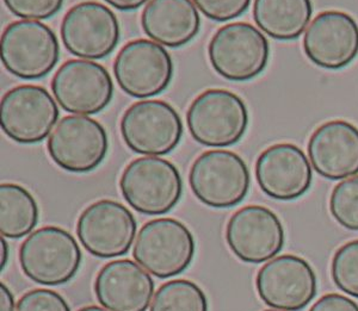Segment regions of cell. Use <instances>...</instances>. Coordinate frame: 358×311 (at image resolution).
<instances>
[{
	"label": "cell",
	"mask_w": 358,
	"mask_h": 311,
	"mask_svg": "<svg viewBox=\"0 0 358 311\" xmlns=\"http://www.w3.org/2000/svg\"><path fill=\"white\" fill-rule=\"evenodd\" d=\"M18 259L22 271L34 283L60 287L77 275L83 254L73 235L60 226H47L25 238Z\"/></svg>",
	"instance_id": "6da1fadb"
},
{
	"label": "cell",
	"mask_w": 358,
	"mask_h": 311,
	"mask_svg": "<svg viewBox=\"0 0 358 311\" xmlns=\"http://www.w3.org/2000/svg\"><path fill=\"white\" fill-rule=\"evenodd\" d=\"M123 198L140 214L158 216L175 209L183 194V179L171 161L143 157L129 162L120 178Z\"/></svg>",
	"instance_id": "7a4b0ae2"
},
{
	"label": "cell",
	"mask_w": 358,
	"mask_h": 311,
	"mask_svg": "<svg viewBox=\"0 0 358 311\" xmlns=\"http://www.w3.org/2000/svg\"><path fill=\"white\" fill-rule=\"evenodd\" d=\"M245 101L228 89H209L192 101L187 111L192 138L202 146L224 148L236 145L248 126Z\"/></svg>",
	"instance_id": "3957f363"
},
{
	"label": "cell",
	"mask_w": 358,
	"mask_h": 311,
	"mask_svg": "<svg viewBox=\"0 0 358 311\" xmlns=\"http://www.w3.org/2000/svg\"><path fill=\"white\" fill-rule=\"evenodd\" d=\"M196 253L195 236L183 222L155 219L143 224L133 248L135 261L159 279L182 275Z\"/></svg>",
	"instance_id": "277c9868"
},
{
	"label": "cell",
	"mask_w": 358,
	"mask_h": 311,
	"mask_svg": "<svg viewBox=\"0 0 358 311\" xmlns=\"http://www.w3.org/2000/svg\"><path fill=\"white\" fill-rule=\"evenodd\" d=\"M0 57L8 73L23 80H38L53 72L60 59V45L48 25L16 20L1 34Z\"/></svg>",
	"instance_id": "5b68a950"
},
{
	"label": "cell",
	"mask_w": 358,
	"mask_h": 311,
	"mask_svg": "<svg viewBox=\"0 0 358 311\" xmlns=\"http://www.w3.org/2000/svg\"><path fill=\"white\" fill-rule=\"evenodd\" d=\"M192 194L213 209L241 204L251 187V174L241 155L231 150H208L196 159L189 172Z\"/></svg>",
	"instance_id": "8992f818"
},
{
	"label": "cell",
	"mask_w": 358,
	"mask_h": 311,
	"mask_svg": "<svg viewBox=\"0 0 358 311\" xmlns=\"http://www.w3.org/2000/svg\"><path fill=\"white\" fill-rule=\"evenodd\" d=\"M216 73L233 82H246L263 73L270 57L266 37L255 25L236 22L221 27L208 45Z\"/></svg>",
	"instance_id": "52a82bcc"
},
{
	"label": "cell",
	"mask_w": 358,
	"mask_h": 311,
	"mask_svg": "<svg viewBox=\"0 0 358 311\" xmlns=\"http://www.w3.org/2000/svg\"><path fill=\"white\" fill-rule=\"evenodd\" d=\"M120 130L127 147L134 153L162 157L178 147L184 128L178 111L171 104L145 99L124 111Z\"/></svg>",
	"instance_id": "ba28073f"
},
{
	"label": "cell",
	"mask_w": 358,
	"mask_h": 311,
	"mask_svg": "<svg viewBox=\"0 0 358 311\" xmlns=\"http://www.w3.org/2000/svg\"><path fill=\"white\" fill-rule=\"evenodd\" d=\"M60 117L50 93L38 85L8 89L0 101V126L10 140L21 145L45 141Z\"/></svg>",
	"instance_id": "9c48e42d"
},
{
	"label": "cell",
	"mask_w": 358,
	"mask_h": 311,
	"mask_svg": "<svg viewBox=\"0 0 358 311\" xmlns=\"http://www.w3.org/2000/svg\"><path fill=\"white\" fill-rule=\"evenodd\" d=\"M54 164L69 173H90L98 168L109 152L106 128L89 116L62 118L47 143Z\"/></svg>",
	"instance_id": "30bf717a"
},
{
	"label": "cell",
	"mask_w": 358,
	"mask_h": 311,
	"mask_svg": "<svg viewBox=\"0 0 358 311\" xmlns=\"http://www.w3.org/2000/svg\"><path fill=\"white\" fill-rule=\"evenodd\" d=\"M114 74L120 89L138 99L155 97L171 84L173 61L166 49L155 41H131L118 52Z\"/></svg>",
	"instance_id": "8fae6325"
},
{
	"label": "cell",
	"mask_w": 358,
	"mask_h": 311,
	"mask_svg": "<svg viewBox=\"0 0 358 311\" xmlns=\"http://www.w3.org/2000/svg\"><path fill=\"white\" fill-rule=\"evenodd\" d=\"M138 223L122 203L101 199L83 211L77 235L90 254L99 259L120 258L131 251Z\"/></svg>",
	"instance_id": "7c38bea8"
},
{
	"label": "cell",
	"mask_w": 358,
	"mask_h": 311,
	"mask_svg": "<svg viewBox=\"0 0 358 311\" xmlns=\"http://www.w3.org/2000/svg\"><path fill=\"white\" fill-rule=\"evenodd\" d=\"M60 34L66 50L85 60L109 57L121 37L117 17L98 1H83L69 8L62 18Z\"/></svg>",
	"instance_id": "4fadbf2b"
},
{
	"label": "cell",
	"mask_w": 358,
	"mask_h": 311,
	"mask_svg": "<svg viewBox=\"0 0 358 311\" xmlns=\"http://www.w3.org/2000/svg\"><path fill=\"white\" fill-rule=\"evenodd\" d=\"M52 92L66 113L90 116L102 113L110 104L114 82L101 64L72 59L54 74Z\"/></svg>",
	"instance_id": "5bb4252c"
},
{
	"label": "cell",
	"mask_w": 358,
	"mask_h": 311,
	"mask_svg": "<svg viewBox=\"0 0 358 311\" xmlns=\"http://www.w3.org/2000/svg\"><path fill=\"white\" fill-rule=\"evenodd\" d=\"M256 289L259 298L268 307L300 311L317 296V275L310 263L301 256L280 255L259 270Z\"/></svg>",
	"instance_id": "9a60e30c"
},
{
	"label": "cell",
	"mask_w": 358,
	"mask_h": 311,
	"mask_svg": "<svg viewBox=\"0 0 358 311\" xmlns=\"http://www.w3.org/2000/svg\"><path fill=\"white\" fill-rule=\"evenodd\" d=\"M226 243L241 261L263 263L281 253L285 243V228L268 208L244 206L228 221Z\"/></svg>",
	"instance_id": "2e32d148"
},
{
	"label": "cell",
	"mask_w": 358,
	"mask_h": 311,
	"mask_svg": "<svg viewBox=\"0 0 358 311\" xmlns=\"http://www.w3.org/2000/svg\"><path fill=\"white\" fill-rule=\"evenodd\" d=\"M255 173L261 190L282 202L300 198L313 182L308 158L293 143H276L263 150L257 159Z\"/></svg>",
	"instance_id": "e0dca14e"
},
{
	"label": "cell",
	"mask_w": 358,
	"mask_h": 311,
	"mask_svg": "<svg viewBox=\"0 0 358 311\" xmlns=\"http://www.w3.org/2000/svg\"><path fill=\"white\" fill-rule=\"evenodd\" d=\"M303 50L322 68H344L358 55L357 22L343 11L319 13L306 31Z\"/></svg>",
	"instance_id": "ac0fdd59"
},
{
	"label": "cell",
	"mask_w": 358,
	"mask_h": 311,
	"mask_svg": "<svg viewBox=\"0 0 358 311\" xmlns=\"http://www.w3.org/2000/svg\"><path fill=\"white\" fill-rule=\"evenodd\" d=\"M94 290L99 304L109 311H147L155 296V280L141 265L120 259L99 270Z\"/></svg>",
	"instance_id": "d6986e66"
},
{
	"label": "cell",
	"mask_w": 358,
	"mask_h": 311,
	"mask_svg": "<svg viewBox=\"0 0 358 311\" xmlns=\"http://www.w3.org/2000/svg\"><path fill=\"white\" fill-rule=\"evenodd\" d=\"M308 157L322 178L342 180L358 173V128L334 120L317 126L308 141Z\"/></svg>",
	"instance_id": "ffe728a7"
},
{
	"label": "cell",
	"mask_w": 358,
	"mask_h": 311,
	"mask_svg": "<svg viewBox=\"0 0 358 311\" xmlns=\"http://www.w3.org/2000/svg\"><path fill=\"white\" fill-rule=\"evenodd\" d=\"M141 27L159 45L180 48L200 33L201 17L192 0H150L141 15Z\"/></svg>",
	"instance_id": "44dd1931"
},
{
	"label": "cell",
	"mask_w": 358,
	"mask_h": 311,
	"mask_svg": "<svg viewBox=\"0 0 358 311\" xmlns=\"http://www.w3.org/2000/svg\"><path fill=\"white\" fill-rule=\"evenodd\" d=\"M313 13L310 0H255L253 20L273 40L301 36Z\"/></svg>",
	"instance_id": "7402d4cb"
},
{
	"label": "cell",
	"mask_w": 358,
	"mask_h": 311,
	"mask_svg": "<svg viewBox=\"0 0 358 311\" xmlns=\"http://www.w3.org/2000/svg\"><path fill=\"white\" fill-rule=\"evenodd\" d=\"M40 219L36 199L25 187L13 182L0 185V233L6 238L31 234Z\"/></svg>",
	"instance_id": "603a6c76"
},
{
	"label": "cell",
	"mask_w": 358,
	"mask_h": 311,
	"mask_svg": "<svg viewBox=\"0 0 358 311\" xmlns=\"http://www.w3.org/2000/svg\"><path fill=\"white\" fill-rule=\"evenodd\" d=\"M150 311H209L206 292L187 279H175L159 287Z\"/></svg>",
	"instance_id": "cb8c5ba5"
},
{
	"label": "cell",
	"mask_w": 358,
	"mask_h": 311,
	"mask_svg": "<svg viewBox=\"0 0 358 311\" xmlns=\"http://www.w3.org/2000/svg\"><path fill=\"white\" fill-rule=\"evenodd\" d=\"M330 212L341 226L358 231V175L334 186L330 197Z\"/></svg>",
	"instance_id": "d4e9b609"
},
{
	"label": "cell",
	"mask_w": 358,
	"mask_h": 311,
	"mask_svg": "<svg viewBox=\"0 0 358 311\" xmlns=\"http://www.w3.org/2000/svg\"><path fill=\"white\" fill-rule=\"evenodd\" d=\"M331 275L339 290L358 298V240L338 248L331 263Z\"/></svg>",
	"instance_id": "484cf974"
},
{
	"label": "cell",
	"mask_w": 358,
	"mask_h": 311,
	"mask_svg": "<svg viewBox=\"0 0 358 311\" xmlns=\"http://www.w3.org/2000/svg\"><path fill=\"white\" fill-rule=\"evenodd\" d=\"M8 11L22 20H49L64 5V0H4Z\"/></svg>",
	"instance_id": "4316f807"
},
{
	"label": "cell",
	"mask_w": 358,
	"mask_h": 311,
	"mask_svg": "<svg viewBox=\"0 0 358 311\" xmlns=\"http://www.w3.org/2000/svg\"><path fill=\"white\" fill-rule=\"evenodd\" d=\"M16 311H71L67 301L49 289H34L25 292L17 303Z\"/></svg>",
	"instance_id": "83f0119b"
},
{
	"label": "cell",
	"mask_w": 358,
	"mask_h": 311,
	"mask_svg": "<svg viewBox=\"0 0 358 311\" xmlns=\"http://www.w3.org/2000/svg\"><path fill=\"white\" fill-rule=\"evenodd\" d=\"M204 16L214 22H228L244 15L251 0H194Z\"/></svg>",
	"instance_id": "f1b7e54d"
},
{
	"label": "cell",
	"mask_w": 358,
	"mask_h": 311,
	"mask_svg": "<svg viewBox=\"0 0 358 311\" xmlns=\"http://www.w3.org/2000/svg\"><path fill=\"white\" fill-rule=\"evenodd\" d=\"M310 311H358V304L346 296L327 294L317 299Z\"/></svg>",
	"instance_id": "f546056e"
},
{
	"label": "cell",
	"mask_w": 358,
	"mask_h": 311,
	"mask_svg": "<svg viewBox=\"0 0 358 311\" xmlns=\"http://www.w3.org/2000/svg\"><path fill=\"white\" fill-rule=\"evenodd\" d=\"M16 307L11 290L6 284H0V311H15Z\"/></svg>",
	"instance_id": "4dcf8cb0"
},
{
	"label": "cell",
	"mask_w": 358,
	"mask_h": 311,
	"mask_svg": "<svg viewBox=\"0 0 358 311\" xmlns=\"http://www.w3.org/2000/svg\"><path fill=\"white\" fill-rule=\"evenodd\" d=\"M104 1L120 11H133L146 4L148 0H104Z\"/></svg>",
	"instance_id": "1f68e13d"
},
{
	"label": "cell",
	"mask_w": 358,
	"mask_h": 311,
	"mask_svg": "<svg viewBox=\"0 0 358 311\" xmlns=\"http://www.w3.org/2000/svg\"><path fill=\"white\" fill-rule=\"evenodd\" d=\"M0 246H1V263H0V266H1V271L4 270L5 266H6V263L8 261V253H10V248H8V243H6V238L4 236H1V240H0Z\"/></svg>",
	"instance_id": "d6a6232c"
},
{
	"label": "cell",
	"mask_w": 358,
	"mask_h": 311,
	"mask_svg": "<svg viewBox=\"0 0 358 311\" xmlns=\"http://www.w3.org/2000/svg\"><path fill=\"white\" fill-rule=\"evenodd\" d=\"M78 311H109L104 308L98 307V305H87V307L82 308Z\"/></svg>",
	"instance_id": "836d02e7"
},
{
	"label": "cell",
	"mask_w": 358,
	"mask_h": 311,
	"mask_svg": "<svg viewBox=\"0 0 358 311\" xmlns=\"http://www.w3.org/2000/svg\"><path fill=\"white\" fill-rule=\"evenodd\" d=\"M264 311H278V310H264Z\"/></svg>",
	"instance_id": "e575fe53"
}]
</instances>
